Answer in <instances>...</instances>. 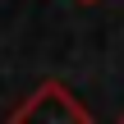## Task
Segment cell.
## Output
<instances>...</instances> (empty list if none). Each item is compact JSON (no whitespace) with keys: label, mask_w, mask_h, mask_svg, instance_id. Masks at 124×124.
I'll return each mask as SVG.
<instances>
[{"label":"cell","mask_w":124,"mask_h":124,"mask_svg":"<svg viewBox=\"0 0 124 124\" xmlns=\"http://www.w3.org/2000/svg\"><path fill=\"white\" fill-rule=\"evenodd\" d=\"M83 5H92V0H83Z\"/></svg>","instance_id":"cell-2"},{"label":"cell","mask_w":124,"mask_h":124,"mask_svg":"<svg viewBox=\"0 0 124 124\" xmlns=\"http://www.w3.org/2000/svg\"><path fill=\"white\" fill-rule=\"evenodd\" d=\"M9 124H92V115L60 78H46V83H37V92L28 101L14 106Z\"/></svg>","instance_id":"cell-1"},{"label":"cell","mask_w":124,"mask_h":124,"mask_svg":"<svg viewBox=\"0 0 124 124\" xmlns=\"http://www.w3.org/2000/svg\"><path fill=\"white\" fill-rule=\"evenodd\" d=\"M120 124H124V120H120Z\"/></svg>","instance_id":"cell-3"}]
</instances>
